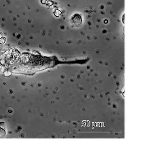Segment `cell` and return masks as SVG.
Wrapping results in <instances>:
<instances>
[{"mask_svg": "<svg viewBox=\"0 0 143 148\" xmlns=\"http://www.w3.org/2000/svg\"><path fill=\"white\" fill-rule=\"evenodd\" d=\"M72 21L76 26H79L82 25V19L81 15L77 13L74 14L72 17Z\"/></svg>", "mask_w": 143, "mask_h": 148, "instance_id": "obj_1", "label": "cell"}, {"mask_svg": "<svg viewBox=\"0 0 143 148\" xmlns=\"http://www.w3.org/2000/svg\"><path fill=\"white\" fill-rule=\"evenodd\" d=\"M5 134V132L4 130H3L2 128H0V138L4 137Z\"/></svg>", "mask_w": 143, "mask_h": 148, "instance_id": "obj_2", "label": "cell"}]
</instances>
